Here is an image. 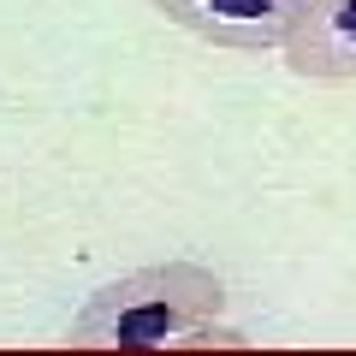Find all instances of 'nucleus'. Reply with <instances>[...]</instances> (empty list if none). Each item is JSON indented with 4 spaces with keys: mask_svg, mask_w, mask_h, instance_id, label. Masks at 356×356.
<instances>
[{
    "mask_svg": "<svg viewBox=\"0 0 356 356\" xmlns=\"http://www.w3.org/2000/svg\"><path fill=\"white\" fill-rule=\"evenodd\" d=\"M226 280L202 261H154L119 273L65 327L77 350H166V344H243L220 327Z\"/></svg>",
    "mask_w": 356,
    "mask_h": 356,
    "instance_id": "1",
    "label": "nucleus"
},
{
    "mask_svg": "<svg viewBox=\"0 0 356 356\" xmlns=\"http://www.w3.org/2000/svg\"><path fill=\"white\" fill-rule=\"evenodd\" d=\"M166 24L191 30L196 42H214L232 54H267L291 42L303 0H149Z\"/></svg>",
    "mask_w": 356,
    "mask_h": 356,
    "instance_id": "2",
    "label": "nucleus"
},
{
    "mask_svg": "<svg viewBox=\"0 0 356 356\" xmlns=\"http://www.w3.org/2000/svg\"><path fill=\"white\" fill-rule=\"evenodd\" d=\"M285 65L309 83H356V0H303Z\"/></svg>",
    "mask_w": 356,
    "mask_h": 356,
    "instance_id": "3",
    "label": "nucleus"
}]
</instances>
